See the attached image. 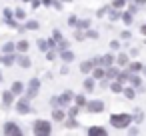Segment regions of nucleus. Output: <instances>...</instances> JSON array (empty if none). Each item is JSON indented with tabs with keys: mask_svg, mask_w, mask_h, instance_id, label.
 <instances>
[{
	"mask_svg": "<svg viewBox=\"0 0 146 136\" xmlns=\"http://www.w3.org/2000/svg\"><path fill=\"white\" fill-rule=\"evenodd\" d=\"M110 124L114 128H126L128 124H132V114H112L110 116Z\"/></svg>",
	"mask_w": 146,
	"mask_h": 136,
	"instance_id": "1",
	"label": "nucleus"
},
{
	"mask_svg": "<svg viewBox=\"0 0 146 136\" xmlns=\"http://www.w3.org/2000/svg\"><path fill=\"white\" fill-rule=\"evenodd\" d=\"M52 132V126L46 122V120H36L34 122V134H40V136H46Z\"/></svg>",
	"mask_w": 146,
	"mask_h": 136,
	"instance_id": "2",
	"label": "nucleus"
},
{
	"mask_svg": "<svg viewBox=\"0 0 146 136\" xmlns=\"http://www.w3.org/2000/svg\"><path fill=\"white\" fill-rule=\"evenodd\" d=\"M86 110L92 112V114H98V112L104 110V102L102 100H90V102H86Z\"/></svg>",
	"mask_w": 146,
	"mask_h": 136,
	"instance_id": "3",
	"label": "nucleus"
},
{
	"mask_svg": "<svg viewBox=\"0 0 146 136\" xmlns=\"http://www.w3.org/2000/svg\"><path fill=\"white\" fill-rule=\"evenodd\" d=\"M38 88H40V80H38V78H32L30 84H28V92H26L28 98H34V96L38 94Z\"/></svg>",
	"mask_w": 146,
	"mask_h": 136,
	"instance_id": "4",
	"label": "nucleus"
},
{
	"mask_svg": "<svg viewBox=\"0 0 146 136\" xmlns=\"http://www.w3.org/2000/svg\"><path fill=\"white\" fill-rule=\"evenodd\" d=\"M114 62H116V58H114V54H112V52H108V54H104V56L100 58V66H104V68L112 66Z\"/></svg>",
	"mask_w": 146,
	"mask_h": 136,
	"instance_id": "5",
	"label": "nucleus"
},
{
	"mask_svg": "<svg viewBox=\"0 0 146 136\" xmlns=\"http://www.w3.org/2000/svg\"><path fill=\"white\" fill-rule=\"evenodd\" d=\"M88 136H106V128H102V126H90L88 128Z\"/></svg>",
	"mask_w": 146,
	"mask_h": 136,
	"instance_id": "6",
	"label": "nucleus"
},
{
	"mask_svg": "<svg viewBox=\"0 0 146 136\" xmlns=\"http://www.w3.org/2000/svg\"><path fill=\"white\" fill-rule=\"evenodd\" d=\"M128 82H130V86H134V88L142 86V78H140L136 72H130V76H128Z\"/></svg>",
	"mask_w": 146,
	"mask_h": 136,
	"instance_id": "7",
	"label": "nucleus"
},
{
	"mask_svg": "<svg viewBox=\"0 0 146 136\" xmlns=\"http://www.w3.org/2000/svg\"><path fill=\"white\" fill-rule=\"evenodd\" d=\"M104 76H106V68H104V66H94V68H92V78H98V80H100V78H104Z\"/></svg>",
	"mask_w": 146,
	"mask_h": 136,
	"instance_id": "8",
	"label": "nucleus"
},
{
	"mask_svg": "<svg viewBox=\"0 0 146 136\" xmlns=\"http://www.w3.org/2000/svg\"><path fill=\"white\" fill-rule=\"evenodd\" d=\"M118 72H120V70H118V64H116V66L112 64V66L106 68V78H108V80H114V78L118 76Z\"/></svg>",
	"mask_w": 146,
	"mask_h": 136,
	"instance_id": "9",
	"label": "nucleus"
},
{
	"mask_svg": "<svg viewBox=\"0 0 146 136\" xmlns=\"http://www.w3.org/2000/svg\"><path fill=\"white\" fill-rule=\"evenodd\" d=\"M4 134H20V128L14 124V122H8L4 126Z\"/></svg>",
	"mask_w": 146,
	"mask_h": 136,
	"instance_id": "10",
	"label": "nucleus"
},
{
	"mask_svg": "<svg viewBox=\"0 0 146 136\" xmlns=\"http://www.w3.org/2000/svg\"><path fill=\"white\" fill-rule=\"evenodd\" d=\"M108 86H110V90H112L114 94H120V92L124 90V86H122V82H118V80H112V82H110Z\"/></svg>",
	"mask_w": 146,
	"mask_h": 136,
	"instance_id": "11",
	"label": "nucleus"
},
{
	"mask_svg": "<svg viewBox=\"0 0 146 136\" xmlns=\"http://www.w3.org/2000/svg\"><path fill=\"white\" fill-rule=\"evenodd\" d=\"M72 98H74V96H72V92H64V94L58 98V106H66V104H68Z\"/></svg>",
	"mask_w": 146,
	"mask_h": 136,
	"instance_id": "12",
	"label": "nucleus"
},
{
	"mask_svg": "<svg viewBox=\"0 0 146 136\" xmlns=\"http://www.w3.org/2000/svg\"><path fill=\"white\" fill-rule=\"evenodd\" d=\"M120 18H122V22H124L126 26H130V24H132V20H134V14H132L130 10H126V12H122V16H120Z\"/></svg>",
	"mask_w": 146,
	"mask_h": 136,
	"instance_id": "13",
	"label": "nucleus"
},
{
	"mask_svg": "<svg viewBox=\"0 0 146 136\" xmlns=\"http://www.w3.org/2000/svg\"><path fill=\"white\" fill-rule=\"evenodd\" d=\"M16 110H18L20 114H28V112H30V108H28V102H26V100H20V102L16 104Z\"/></svg>",
	"mask_w": 146,
	"mask_h": 136,
	"instance_id": "14",
	"label": "nucleus"
},
{
	"mask_svg": "<svg viewBox=\"0 0 146 136\" xmlns=\"http://www.w3.org/2000/svg\"><path fill=\"white\" fill-rule=\"evenodd\" d=\"M128 62H130V58H128V54H124V52H120V54H118V58H116V64H118V66H126Z\"/></svg>",
	"mask_w": 146,
	"mask_h": 136,
	"instance_id": "15",
	"label": "nucleus"
},
{
	"mask_svg": "<svg viewBox=\"0 0 146 136\" xmlns=\"http://www.w3.org/2000/svg\"><path fill=\"white\" fill-rule=\"evenodd\" d=\"M126 70H128V72H140V70H142V64H140V62H128V64H126Z\"/></svg>",
	"mask_w": 146,
	"mask_h": 136,
	"instance_id": "16",
	"label": "nucleus"
},
{
	"mask_svg": "<svg viewBox=\"0 0 146 136\" xmlns=\"http://www.w3.org/2000/svg\"><path fill=\"white\" fill-rule=\"evenodd\" d=\"M122 16V12H120V8H112L110 10V14H108V18H110V22H116L118 18Z\"/></svg>",
	"mask_w": 146,
	"mask_h": 136,
	"instance_id": "17",
	"label": "nucleus"
},
{
	"mask_svg": "<svg viewBox=\"0 0 146 136\" xmlns=\"http://www.w3.org/2000/svg\"><path fill=\"white\" fill-rule=\"evenodd\" d=\"M92 68H94V64H92V60H86V62H82V64H80V70H82L84 74H88V72H92Z\"/></svg>",
	"mask_w": 146,
	"mask_h": 136,
	"instance_id": "18",
	"label": "nucleus"
},
{
	"mask_svg": "<svg viewBox=\"0 0 146 136\" xmlns=\"http://www.w3.org/2000/svg\"><path fill=\"white\" fill-rule=\"evenodd\" d=\"M60 56H62L64 62H72V60H74V54H72L70 50H60Z\"/></svg>",
	"mask_w": 146,
	"mask_h": 136,
	"instance_id": "19",
	"label": "nucleus"
},
{
	"mask_svg": "<svg viewBox=\"0 0 146 136\" xmlns=\"http://www.w3.org/2000/svg\"><path fill=\"white\" fill-rule=\"evenodd\" d=\"M128 76H130V72H128V70H122V72H118V76H116L114 80H118V82H128Z\"/></svg>",
	"mask_w": 146,
	"mask_h": 136,
	"instance_id": "20",
	"label": "nucleus"
},
{
	"mask_svg": "<svg viewBox=\"0 0 146 136\" xmlns=\"http://www.w3.org/2000/svg\"><path fill=\"white\" fill-rule=\"evenodd\" d=\"M122 92H124V96H126L128 100H134V96H136V92H134V86H128V88H124Z\"/></svg>",
	"mask_w": 146,
	"mask_h": 136,
	"instance_id": "21",
	"label": "nucleus"
},
{
	"mask_svg": "<svg viewBox=\"0 0 146 136\" xmlns=\"http://www.w3.org/2000/svg\"><path fill=\"white\" fill-rule=\"evenodd\" d=\"M12 98H14V92H12V90H10V92H4V96H2L4 106H10V104H12Z\"/></svg>",
	"mask_w": 146,
	"mask_h": 136,
	"instance_id": "22",
	"label": "nucleus"
},
{
	"mask_svg": "<svg viewBox=\"0 0 146 136\" xmlns=\"http://www.w3.org/2000/svg\"><path fill=\"white\" fill-rule=\"evenodd\" d=\"M76 28H80V30H88L90 28V20L86 18V20H78L76 22Z\"/></svg>",
	"mask_w": 146,
	"mask_h": 136,
	"instance_id": "23",
	"label": "nucleus"
},
{
	"mask_svg": "<svg viewBox=\"0 0 146 136\" xmlns=\"http://www.w3.org/2000/svg\"><path fill=\"white\" fill-rule=\"evenodd\" d=\"M74 102H76V106H78V108H82V106H86V96L78 94V96L74 98Z\"/></svg>",
	"mask_w": 146,
	"mask_h": 136,
	"instance_id": "24",
	"label": "nucleus"
},
{
	"mask_svg": "<svg viewBox=\"0 0 146 136\" xmlns=\"http://www.w3.org/2000/svg\"><path fill=\"white\" fill-rule=\"evenodd\" d=\"M84 90H88V92L94 90V80H92V78H86V80H84Z\"/></svg>",
	"mask_w": 146,
	"mask_h": 136,
	"instance_id": "25",
	"label": "nucleus"
},
{
	"mask_svg": "<svg viewBox=\"0 0 146 136\" xmlns=\"http://www.w3.org/2000/svg\"><path fill=\"white\" fill-rule=\"evenodd\" d=\"M66 128H76L78 126V122L74 120V116H68V120H66V124H64Z\"/></svg>",
	"mask_w": 146,
	"mask_h": 136,
	"instance_id": "26",
	"label": "nucleus"
},
{
	"mask_svg": "<svg viewBox=\"0 0 146 136\" xmlns=\"http://www.w3.org/2000/svg\"><path fill=\"white\" fill-rule=\"evenodd\" d=\"M16 48H18L20 52H26V50H28V42H26V40H20V42L16 44Z\"/></svg>",
	"mask_w": 146,
	"mask_h": 136,
	"instance_id": "27",
	"label": "nucleus"
},
{
	"mask_svg": "<svg viewBox=\"0 0 146 136\" xmlns=\"http://www.w3.org/2000/svg\"><path fill=\"white\" fill-rule=\"evenodd\" d=\"M52 118H54V120H64V112H62V110H58V108H56V110H54V112H52Z\"/></svg>",
	"mask_w": 146,
	"mask_h": 136,
	"instance_id": "28",
	"label": "nucleus"
},
{
	"mask_svg": "<svg viewBox=\"0 0 146 136\" xmlns=\"http://www.w3.org/2000/svg\"><path fill=\"white\" fill-rule=\"evenodd\" d=\"M18 64L24 66V68H28V66H30V60H28L26 56H20V58H18Z\"/></svg>",
	"mask_w": 146,
	"mask_h": 136,
	"instance_id": "29",
	"label": "nucleus"
},
{
	"mask_svg": "<svg viewBox=\"0 0 146 136\" xmlns=\"http://www.w3.org/2000/svg\"><path fill=\"white\" fill-rule=\"evenodd\" d=\"M12 92H14V94H20V92H22V84H20V82H14V84H12Z\"/></svg>",
	"mask_w": 146,
	"mask_h": 136,
	"instance_id": "30",
	"label": "nucleus"
},
{
	"mask_svg": "<svg viewBox=\"0 0 146 136\" xmlns=\"http://www.w3.org/2000/svg\"><path fill=\"white\" fill-rule=\"evenodd\" d=\"M124 4H126V0H114V2H112L110 6H112V8H122Z\"/></svg>",
	"mask_w": 146,
	"mask_h": 136,
	"instance_id": "31",
	"label": "nucleus"
},
{
	"mask_svg": "<svg viewBox=\"0 0 146 136\" xmlns=\"http://www.w3.org/2000/svg\"><path fill=\"white\" fill-rule=\"evenodd\" d=\"M26 28H28V30H36V28H38V22H36V20H30V22H26Z\"/></svg>",
	"mask_w": 146,
	"mask_h": 136,
	"instance_id": "32",
	"label": "nucleus"
},
{
	"mask_svg": "<svg viewBox=\"0 0 146 136\" xmlns=\"http://www.w3.org/2000/svg\"><path fill=\"white\" fill-rule=\"evenodd\" d=\"M74 38H76V40H84V38H86V34H84V32H82V30L78 28V30L74 32Z\"/></svg>",
	"mask_w": 146,
	"mask_h": 136,
	"instance_id": "33",
	"label": "nucleus"
},
{
	"mask_svg": "<svg viewBox=\"0 0 146 136\" xmlns=\"http://www.w3.org/2000/svg\"><path fill=\"white\" fill-rule=\"evenodd\" d=\"M130 36H132V34H130V30H122V34H120V38H122V40H130Z\"/></svg>",
	"mask_w": 146,
	"mask_h": 136,
	"instance_id": "34",
	"label": "nucleus"
},
{
	"mask_svg": "<svg viewBox=\"0 0 146 136\" xmlns=\"http://www.w3.org/2000/svg\"><path fill=\"white\" fill-rule=\"evenodd\" d=\"M56 44H58V48H60V50H66V48H68V42H66V40H58Z\"/></svg>",
	"mask_w": 146,
	"mask_h": 136,
	"instance_id": "35",
	"label": "nucleus"
},
{
	"mask_svg": "<svg viewBox=\"0 0 146 136\" xmlns=\"http://www.w3.org/2000/svg\"><path fill=\"white\" fill-rule=\"evenodd\" d=\"M86 36L88 38H98V32L96 30H86Z\"/></svg>",
	"mask_w": 146,
	"mask_h": 136,
	"instance_id": "36",
	"label": "nucleus"
},
{
	"mask_svg": "<svg viewBox=\"0 0 146 136\" xmlns=\"http://www.w3.org/2000/svg\"><path fill=\"white\" fill-rule=\"evenodd\" d=\"M38 46H40V50H48V42L46 40H38Z\"/></svg>",
	"mask_w": 146,
	"mask_h": 136,
	"instance_id": "37",
	"label": "nucleus"
},
{
	"mask_svg": "<svg viewBox=\"0 0 146 136\" xmlns=\"http://www.w3.org/2000/svg\"><path fill=\"white\" fill-rule=\"evenodd\" d=\"M110 48H112V50H118V48H120V42H118V40H112V42H110Z\"/></svg>",
	"mask_w": 146,
	"mask_h": 136,
	"instance_id": "38",
	"label": "nucleus"
},
{
	"mask_svg": "<svg viewBox=\"0 0 146 136\" xmlns=\"http://www.w3.org/2000/svg\"><path fill=\"white\" fill-rule=\"evenodd\" d=\"M76 22H78L76 16H70V18H68V24H70V26H76Z\"/></svg>",
	"mask_w": 146,
	"mask_h": 136,
	"instance_id": "39",
	"label": "nucleus"
},
{
	"mask_svg": "<svg viewBox=\"0 0 146 136\" xmlns=\"http://www.w3.org/2000/svg\"><path fill=\"white\" fill-rule=\"evenodd\" d=\"M128 10H130L132 14H136V12H138V6H136V4H130V6H128Z\"/></svg>",
	"mask_w": 146,
	"mask_h": 136,
	"instance_id": "40",
	"label": "nucleus"
},
{
	"mask_svg": "<svg viewBox=\"0 0 146 136\" xmlns=\"http://www.w3.org/2000/svg\"><path fill=\"white\" fill-rule=\"evenodd\" d=\"M52 38H54L56 42H58V40H62V36H60V32H58V30H54V34H52Z\"/></svg>",
	"mask_w": 146,
	"mask_h": 136,
	"instance_id": "41",
	"label": "nucleus"
},
{
	"mask_svg": "<svg viewBox=\"0 0 146 136\" xmlns=\"http://www.w3.org/2000/svg\"><path fill=\"white\" fill-rule=\"evenodd\" d=\"M2 62H4V64H12V62H14V58H12V56H4V60H2Z\"/></svg>",
	"mask_w": 146,
	"mask_h": 136,
	"instance_id": "42",
	"label": "nucleus"
},
{
	"mask_svg": "<svg viewBox=\"0 0 146 136\" xmlns=\"http://www.w3.org/2000/svg\"><path fill=\"white\" fill-rule=\"evenodd\" d=\"M142 118H144V116H142V112L138 110V112H136V118H134V120H136V122H142Z\"/></svg>",
	"mask_w": 146,
	"mask_h": 136,
	"instance_id": "43",
	"label": "nucleus"
},
{
	"mask_svg": "<svg viewBox=\"0 0 146 136\" xmlns=\"http://www.w3.org/2000/svg\"><path fill=\"white\" fill-rule=\"evenodd\" d=\"M68 114H70V116H76V114H78V106H76V108H70Z\"/></svg>",
	"mask_w": 146,
	"mask_h": 136,
	"instance_id": "44",
	"label": "nucleus"
},
{
	"mask_svg": "<svg viewBox=\"0 0 146 136\" xmlns=\"http://www.w3.org/2000/svg\"><path fill=\"white\" fill-rule=\"evenodd\" d=\"M128 134H132V136L138 134V128H136V126H134V128H128Z\"/></svg>",
	"mask_w": 146,
	"mask_h": 136,
	"instance_id": "45",
	"label": "nucleus"
},
{
	"mask_svg": "<svg viewBox=\"0 0 146 136\" xmlns=\"http://www.w3.org/2000/svg\"><path fill=\"white\" fill-rule=\"evenodd\" d=\"M134 4H136V6H144V4H146V0H134Z\"/></svg>",
	"mask_w": 146,
	"mask_h": 136,
	"instance_id": "46",
	"label": "nucleus"
},
{
	"mask_svg": "<svg viewBox=\"0 0 146 136\" xmlns=\"http://www.w3.org/2000/svg\"><path fill=\"white\" fill-rule=\"evenodd\" d=\"M4 50H6V52H12V50H14V46H12V44H6V46H4Z\"/></svg>",
	"mask_w": 146,
	"mask_h": 136,
	"instance_id": "47",
	"label": "nucleus"
},
{
	"mask_svg": "<svg viewBox=\"0 0 146 136\" xmlns=\"http://www.w3.org/2000/svg\"><path fill=\"white\" fill-rule=\"evenodd\" d=\"M140 32H142V34L146 36V24H144V26H140Z\"/></svg>",
	"mask_w": 146,
	"mask_h": 136,
	"instance_id": "48",
	"label": "nucleus"
},
{
	"mask_svg": "<svg viewBox=\"0 0 146 136\" xmlns=\"http://www.w3.org/2000/svg\"><path fill=\"white\" fill-rule=\"evenodd\" d=\"M140 72H142V74L146 76V66H142V70H140Z\"/></svg>",
	"mask_w": 146,
	"mask_h": 136,
	"instance_id": "49",
	"label": "nucleus"
},
{
	"mask_svg": "<svg viewBox=\"0 0 146 136\" xmlns=\"http://www.w3.org/2000/svg\"><path fill=\"white\" fill-rule=\"evenodd\" d=\"M64 2H72V0H64Z\"/></svg>",
	"mask_w": 146,
	"mask_h": 136,
	"instance_id": "50",
	"label": "nucleus"
},
{
	"mask_svg": "<svg viewBox=\"0 0 146 136\" xmlns=\"http://www.w3.org/2000/svg\"><path fill=\"white\" fill-rule=\"evenodd\" d=\"M126 2H132V0H126Z\"/></svg>",
	"mask_w": 146,
	"mask_h": 136,
	"instance_id": "51",
	"label": "nucleus"
},
{
	"mask_svg": "<svg viewBox=\"0 0 146 136\" xmlns=\"http://www.w3.org/2000/svg\"><path fill=\"white\" fill-rule=\"evenodd\" d=\"M0 78H2V76H0Z\"/></svg>",
	"mask_w": 146,
	"mask_h": 136,
	"instance_id": "52",
	"label": "nucleus"
}]
</instances>
